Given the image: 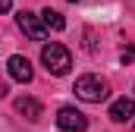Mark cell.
<instances>
[{"mask_svg":"<svg viewBox=\"0 0 135 132\" xmlns=\"http://www.w3.org/2000/svg\"><path fill=\"white\" fill-rule=\"evenodd\" d=\"M41 63L47 66V72H54V76H66L69 66H72V54L63 44H44L41 47Z\"/></svg>","mask_w":135,"mask_h":132,"instance_id":"cell-2","label":"cell"},{"mask_svg":"<svg viewBox=\"0 0 135 132\" xmlns=\"http://www.w3.org/2000/svg\"><path fill=\"white\" fill-rule=\"evenodd\" d=\"M110 120L113 123H129V120H135V101L132 98H116L110 104Z\"/></svg>","mask_w":135,"mask_h":132,"instance_id":"cell-6","label":"cell"},{"mask_svg":"<svg viewBox=\"0 0 135 132\" xmlns=\"http://www.w3.org/2000/svg\"><path fill=\"white\" fill-rule=\"evenodd\" d=\"M16 19H19V29L28 35L32 41H44V38H47V25H44V19H38L35 13H25V10H22Z\"/></svg>","mask_w":135,"mask_h":132,"instance_id":"cell-4","label":"cell"},{"mask_svg":"<svg viewBox=\"0 0 135 132\" xmlns=\"http://www.w3.org/2000/svg\"><path fill=\"white\" fill-rule=\"evenodd\" d=\"M6 72H9V79H16V82H32V76H35L32 63H28L22 54H13V57L6 60Z\"/></svg>","mask_w":135,"mask_h":132,"instance_id":"cell-5","label":"cell"},{"mask_svg":"<svg viewBox=\"0 0 135 132\" xmlns=\"http://www.w3.org/2000/svg\"><path fill=\"white\" fill-rule=\"evenodd\" d=\"M16 110H19L25 120H32V123L41 116V104H38L35 98H19V101H16Z\"/></svg>","mask_w":135,"mask_h":132,"instance_id":"cell-7","label":"cell"},{"mask_svg":"<svg viewBox=\"0 0 135 132\" xmlns=\"http://www.w3.org/2000/svg\"><path fill=\"white\" fill-rule=\"evenodd\" d=\"M72 91H75V98H79V101H85V104H101V101L110 98V85H107V79L94 76V72H88V76H79Z\"/></svg>","mask_w":135,"mask_h":132,"instance_id":"cell-1","label":"cell"},{"mask_svg":"<svg viewBox=\"0 0 135 132\" xmlns=\"http://www.w3.org/2000/svg\"><path fill=\"white\" fill-rule=\"evenodd\" d=\"M123 63L129 66V63H135V44H129L126 50H123Z\"/></svg>","mask_w":135,"mask_h":132,"instance_id":"cell-9","label":"cell"},{"mask_svg":"<svg viewBox=\"0 0 135 132\" xmlns=\"http://www.w3.org/2000/svg\"><path fill=\"white\" fill-rule=\"evenodd\" d=\"M0 10H3V13H9V10H13V0H0Z\"/></svg>","mask_w":135,"mask_h":132,"instance_id":"cell-10","label":"cell"},{"mask_svg":"<svg viewBox=\"0 0 135 132\" xmlns=\"http://www.w3.org/2000/svg\"><path fill=\"white\" fill-rule=\"evenodd\" d=\"M41 19H44V25H47V29H54V32H63V29H66V19H63L57 10H50V6L41 13Z\"/></svg>","mask_w":135,"mask_h":132,"instance_id":"cell-8","label":"cell"},{"mask_svg":"<svg viewBox=\"0 0 135 132\" xmlns=\"http://www.w3.org/2000/svg\"><path fill=\"white\" fill-rule=\"evenodd\" d=\"M69 3H75V0H69Z\"/></svg>","mask_w":135,"mask_h":132,"instance_id":"cell-11","label":"cell"},{"mask_svg":"<svg viewBox=\"0 0 135 132\" xmlns=\"http://www.w3.org/2000/svg\"><path fill=\"white\" fill-rule=\"evenodd\" d=\"M57 126L63 132H85L88 129V116L75 107H60L57 110Z\"/></svg>","mask_w":135,"mask_h":132,"instance_id":"cell-3","label":"cell"}]
</instances>
